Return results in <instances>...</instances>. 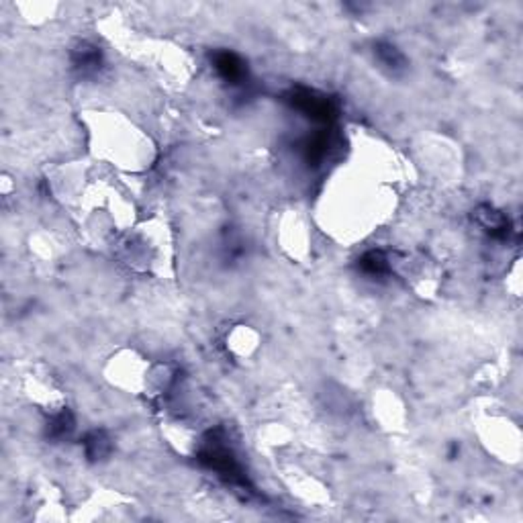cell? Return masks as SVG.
Wrapping results in <instances>:
<instances>
[{"mask_svg": "<svg viewBox=\"0 0 523 523\" xmlns=\"http://www.w3.org/2000/svg\"><path fill=\"white\" fill-rule=\"evenodd\" d=\"M100 63H102L100 52H98L94 45L82 41V43H78V45L74 47V52H72V65H74V70H76L82 78H91L94 74H98Z\"/></svg>", "mask_w": 523, "mask_h": 523, "instance_id": "1", "label": "cell"}, {"mask_svg": "<svg viewBox=\"0 0 523 523\" xmlns=\"http://www.w3.org/2000/svg\"><path fill=\"white\" fill-rule=\"evenodd\" d=\"M215 70L219 76L227 82H242L246 78V68L244 62L231 54V52H221L215 56Z\"/></svg>", "mask_w": 523, "mask_h": 523, "instance_id": "2", "label": "cell"}, {"mask_svg": "<svg viewBox=\"0 0 523 523\" xmlns=\"http://www.w3.org/2000/svg\"><path fill=\"white\" fill-rule=\"evenodd\" d=\"M360 268L370 276H384L391 270V260L382 251L372 249L368 253H364V258L360 260Z\"/></svg>", "mask_w": 523, "mask_h": 523, "instance_id": "3", "label": "cell"}, {"mask_svg": "<svg viewBox=\"0 0 523 523\" xmlns=\"http://www.w3.org/2000/svg\"><path fill=\"white\" fill-rule=\"evenodd\" d=\"M84 448H86L88 458H93V460H102V458H107L109 452H111V439H109L102 431H94V433H91V435L86 437Z\"/></svg>", "mask_w": 523, "mask_h": 523, "instance_id": "4", "label": "cell"}, {"mask_svg": "<svg viewBox=\"0 0 523 523\" xmlns=\"http://www.w3.org/2000/svg\"><path fill=\"white\" fill-rule=\"evenodd\" d=\"M376 56H378V62L382 63L384 68H389L391 72H399L405 68V58L400 54L399 49L391 43H380L376 47Z\"/></svg>", "mask_w": 523, "mask_h": 523, "instance_id": "5", "label": "cell"}]
</instances>
